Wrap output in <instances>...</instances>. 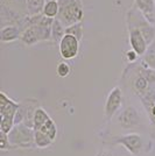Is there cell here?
I'll list each match as a JSON object with an SVG mask.
<instances>
[{
  "label": "cell",
  "instance_id": "1",
  "mask_svg": "<svg viewBox=\"0 0 155 156\" xmlns=\"http://www.w3.org/2000/svg\"><path fill=\"white\" fill-rule=\"evenodd\" d=\"M33 128L35 133V146H38L39 148H47L56 141V124L42 107H39L34 114Z\"/></svg>",
  "mask_w": 155,
  "mask_h": 156
},
{
  "label": "cell",
  "instance_id": "2",
  "mask_svg": "<svg viewBox=\"0 0 155 156\" xmlns=\"http://www.w3.org/2000/svg\"><path fill=\"white\" fill-rule=\"evenodd\" d=\"M59 12L56 19H58L64 27L72 26L81 22L84 15L82 0H58Z\"/></svg>",
  "mask_w": 155,
  "mask_h": 156
},
{
  "label": "cell",
  "instance_id": "3",
  "mask_svg": "<svg viewBox=\"0 0 155 156\" xmlns=\"http://www.w3.org/2000/svg\"><path fill=\"white\" fill-rule=\"evenodd\" d=\"M20 103L14 101L5 92H0V132L9 134L15 126V114L19 110Z\"/></svg>",
  "mask_w": 155,
  "mask_h": 156
},
{
  "label": "cell",
  "instance_id": "4",
  "mask_svg": "<svg viewBox=\"0 0 155 156\" xmlns=\"http://www.w3.org/2000/svg\"><path fill=\"white\" fill-rule=\"evenodd\" d=\"M8 140L11 147L29 148L35 144V133L34 128L28 127L25 124L15 125L8 134Z\"/></svg>",
  "mask_w": 155,
  "mask_h": 156
},
{
  "label": "cell",
  "instance_id": "5",
  "mask_svg": "<svg viewBox=\"0 0 155 156\" xmlns=\"http://www.w3.org/2000/svg\"><path fill=\"white\" fill-rule=\"evenodd\" d=\"M59 55L63 59H72L77 57L79 52V41L75 36L65 34L64 37L58 43Z\"/></svg>",
  "mask_w": 155,
  "mask_h": 156
},
{
  "label": "cell",
  "instance_id": "6",
  "mask_svg": "<svg viewBox=\"0 0 155 156\" xmlns=\"http://www.w3.org/2000/svg\"><path fill=\"white\" fill-rule=\"evenodd\" d=\"M121 104H123V92L120 90V87H118V86L113 87L105 101V107H104L105 118L107 120H110L121 107Z\"/></svg>",
  "mask_w": 155,
  "mask_h": 156
},
{
  "label": "cell",
  "instance_id": "7",
  "mask_svg": "<svg viewBox=\"0 0 155 156\" xmlns=\"http://www.w3.org/2000/svg\"><path fill=\"white\" fill-rule=\"evenodd\" d=\"M118 144H121L124 148L128 150L132 155L138 156L142 153L143 149V140L139 134L135 133H131L120 136L116 141Z\"/></svg>",
  "mask_w": 155,
  "mask_h": 156
},
{
  "label": "cell",
  "instance_id": "8",
  "mask_svg": "<svg viewBox=\"0 0 155 156\" xmlns=\"http://www.w3.org/2000/svg\"><path fill=\"white\" fill-rule=\"evenodd\" d=\"M129 30V46L133 51L138 54V56H145L148 50V46L142 36L139 28H131Z\"/></svg>",
  "mask_w": 155,
  "mask_h": 156
},
{
  "label": "cell",
  "instance_id": "9",
  "mask_svg": "<svg viewBox=\"0 0 155 156\" xmlns=\"http://www.w3.org/2000/svg\"><path fill=\"white\" fill-rule=\"evenodd\" d=\"M118 122L123 126L124 128H133L139 125L140 117L138 111L133 106H127L118 117Z\"/></svg>",
  "mask_w": 155,
  "mask_h": 156
},
{
  "label": "cell",
  "instance_id": "10",
  "mask_svg": "<svg viewBox=\"0 0 155 156\" xmlns=\"http://www.w3.org/2000/svg\"><path fill=\"white\" fill-rule=\"evenodd\" d=\"M141 103L145 107V111L148 115V119L152 126L155 128V90L149 89L143 96L140 97Z\"/></svg>",
  "mask_w": 155,
  "mask_h": 156
},
{
  "label": "cell",
  "instance_id": "11",
  "mask_svg": "<svg viewBox=\"0 0 155 156\" xmlns=\"http://www.w3.org/2000/svg\"><path fill=\"white\" fill-rule=\"evenodd\" d=\"M148 90H149L148 80L141 75V72L139 70V65H138L135 71H134L133 79H132V91L134 92L138 97H141Z\"/></svg>",
  "mask_w": 155,
  "mask_h": 156
},
{
  "label": "cell",
  "instance_id": "12",
  "mask_svg": "<svg viewBox=\"0 0 155 156\" xmlns=\"http://www.w3.org/2000/svg\"><path fill=\"white\" fill-rule=\"evenodd\" d=\"M136 9L148 20L153 22L155 19V2L154 0H134Z\"/></svg>",
  "mask_w": 155,
  "mask_h": 156
},
{
  "label": "cell",
  "instance_id": "13",
  "mask_svg": "<svg viewBox=\"0 0 155 156\" xmlns=\"http://www.w3.org/2000/svg\"><path fill=\"white\" fill-rule=\"evenodd\" d=\"M22 30L19 28V26L15 25H8L2 27L0 32V40L2 42H14L15 40L21 39Z\"/></svg>",
  "mask_w": 155,
  "mask_h": 156
},
{
  "label": "cell",
  "instance_id": "14",
  "mask_svg": "<svg viewBox=\"0 0 155 156\" xmlns=\"http://www.w3.org/2000/svg\"><path fill=\"white\" fill-rule=\"evenodd\" d=\"M45 0H26L27 12L29 16L42 14L43 7H45Z\"/></svg>",
  "mask_w": 155,
  "mask_h": 156
},
{
  "label": "cell",
  "instance_id": "15",
  "mask_svg": "<svg viewBox=\"0 0 155 156\" xmlns=\"http://www.w3.org/2000/svg\"><path fill=\"white\" fill-rule=\"evenodd\" d=\"M65 35V27L64 25L58 19H55L52 26V41L54 42H61V40Z\"/></svg>",
  "mask_w": 155,
  "mask_h": 156
},
{
  "label": "cell",
  "instance_id": "16",
  "mask_svg": "<svg viewBox=\"0 0 155 156\" xmlns=\"http://www.w3.org/2000/svg\"><path fill=\"white\" fill-rule=\"evenodd\" d=\"M59 12V4L58 1H47L43 7L42 14L49 19H56Z\"/></svg>",
  "mask_w": 155,
  "mask_h": 156
},
{
  "label": "cell",
  "instance_id": "17",
  "mask_svg": "<svg viewBox=\"0 0 155 156\" xmlns=\"http://www.w3.org/2000/svg\"><path fill=\"white\" fill-rule=\"evenodd\" d=\"M21 41H22L26 46H33V44H35V43L39 42V40L36 37V34L34 33L32 27H27L26 29L22 32Z\"/></svg>",
  "mask_w": 155,
  "mask_h": 156
},
{
  "label": "cell",
  "instance_id": "18",
  "mask_svg": "<svg viewBox=\"0 0 155 156\" xmlns=\"http://www.w3.org/2000/svg\"><path fill=\"white\" fill-rule=\"evenodd\" d=\"M141 65L145 68H149V69L155 70V46H152L148 48L147 52L143 56Z\"/></svg>",
  "mask_w": 155,
  "mask_h": 156
},
{
  "label": "cell",
  "instance_id": "19",
  "mask_svg": "<svg viewBox=\"0 0 155 156\" xmlns=\"http://www.w3.org/2000/svg\"><path fill=\"white\" fill-rule=\"evenodd\" d=\"M83 33L84 32H83V25H82V22H78V23H75L72 26H69L65 28V34H69V35L75 36L79 42L83 39Z\"/></svg>",
  "mask_w": 155,
  "mask_h": 156
},
{
  "label": "cell",
  "instance_id": "20",
  "mask_svg": "<svg viewBox=\"0 0 155 156\" xmlns=\"http://www.w3.org/2000/svg\"><path fill=\"white\" fill-rule=\"evenodd\" d=\"M56 72L59 77L65 78L68 77L71 73V66L69 65V63H67L65 61H62L57 64V68H56Z\"/></svg>",
  "mask_w": 155,
  "mask_h": 156
},
{
  "label": "cell",
  "instance_id": "21",
  "mask_svg": "<svg viewBox=\"0 0 155 156\" xmlns=\"http://www.w3.org/2000/svg\"><path fill=\"white\" fill-rule=\"evenodd\" d=\"M139 70L141 72V75L148 80L149 84L155 83V70L149 69V68H145L142 65H139Z\"/></svg>",
  "mask_w": 155,
  "mask_h": 156
},
{
  "label": "cell",
  "instance_id": "22",
  "mask_svg": "<svg viewBox=\"0 0 155 156\" xmlns=\"http://www.w3.org/2000/svg\"><path fill=\"white\" fill-rule=\"evenodd\" d=\"M9 148H11V144H9V140H8V134L0 132V149L8 150Z\"/></svg>",
  "mask_w": 155,
  "mask_h": 156
},
{
  "label": "cell",
  "instance_id": "23",
  "mask_svg": "<svg viewBox=\"0 0 155 156\" xmlns=\"http://www.w3.org/2000/svg\"><path fill=\"white\" fill-rule=\"evenodd\" d=\"M126 58H127L129 63H134L136 58H138V54L135 51H133V50H128L126 52Z\"/></svg>",
  "mask_w": 155,
  "mask_h": 156
},
{
  "label": "cell",
  "instance_id": "24",
  "mask_svg": "<svg viewBox=\"0 0 155 156\" xmlns=\"http://www.w3.org/2000/svg\"><path fill=\"white\" fill-rule=\"evenodd\" d=\"M96 156H112V155H111L110 151H107V150H100V151H98Z\"/></svg>",
  "mask_w": 155,
  "mask_h": 156
},
{
  "label": "cell",
  "instance_id": "25",
  "mask_svg": "<svg viewBox=\"0 0 155 156\" xmlns=\"http://www.w3.org/2000/svg\"><path fill=\"white\" fill-rule=\"evenodd\" d=\"M47 1H58V0H45V2H47Z\"/></svg>",
  "mask_w": 155,
  "mask_h": 156
},
{
  "label": "cell",
  "instance_id": "26",
  "mask_svg": "<svg viewBox=\"0 0 155 156\" xmlns=\"http://www.w3.org/2000/svg\"><path fill=\"white\" fill-rule=\"evenodd\" d=\"M154 2H155V0H154Z\"/></svg>",
  "mask_w": 155,
  "mask_h": 156
}]
</instances>
